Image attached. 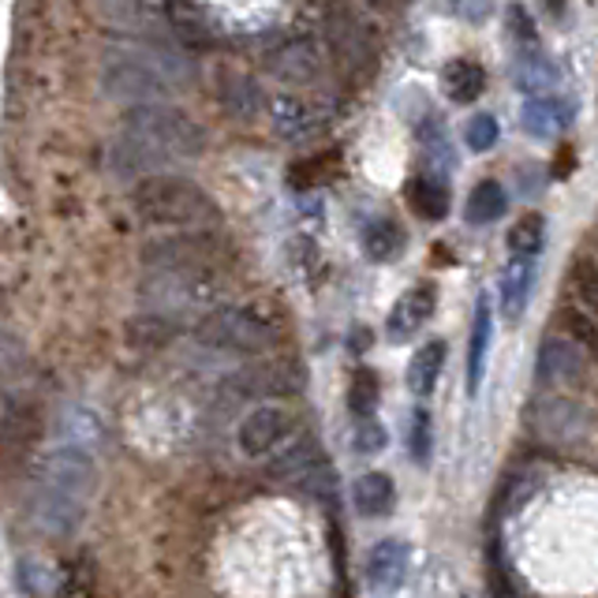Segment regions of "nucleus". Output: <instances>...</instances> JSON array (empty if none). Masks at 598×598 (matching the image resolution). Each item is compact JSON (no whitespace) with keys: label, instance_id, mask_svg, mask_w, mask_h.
Masks as SVG:
<instances>
[{"label":"nucleus","instance_id":"obj_1","mask_svg":"<svg viewBox=\"0 0 598 598\" xmlns=\"http://www.w3.org/2000/svg\"><path fill=\"white\" fill-rule=\"evenodd\" d=\"M199 79L195 56L173 46L168 38H124L113 46L101 67L109 98L131 101V105H165L168 94L188 90Z\"/></svg>","mask_w":598,"mask_h":598},{"label":"nucleus","instance_id":"obj_2","mask_svg":"<svg viewBox=\"0 0 598 598\" xmlns=\"http://www.w3.org/2000/svg\"><path fill=\"white\" fill-rule=\"evenodd\" d=\"M206 154V131L176 105H131L124 113V135L113 147V168L120 176H157L173 162H195Z\"/></svg>","mask_w":598,"mask_h":598},{"label":"nucleus","instance_id":"obj_3","mask_svg":"<svg viewBox=\"0 0 598 598\" xmlns=\"http://www.w3.org/2000/svg\"><path fill=\"white\" fill-rule=\"evenodd\" d=\"M98 494V460L67 445H53L34 471L30 517L46 535H72Z\"/></svg>","mask_w":598,"mask_h":598},{"label":"nucleus","instance_id":"obj_4","mask_svg":"<svg viewBox=\"0 0 598 598\" xmlns=\"http://www.w3.org/2000/svg\"><path fill=\"white\" fill-rule=\"evenodd\" d=\"M135 214L147 229H173L180 236L214 232L221 225L217 202L188 176H147L135 188Z\"/></svg>","mask_w":598,"mask_h":598},{"label":"nucleus","instance_id":"obj_5","mask_svg":"<svg viewBox=\"0 0 598 598\" xmlns=\"http://www.w3.org/2000/svg\"><path fill=\"white\" fill-rule=\"evenodd\" d=\"M195 341L202 348L232 352V356H263L277 344V322L251 303L209 307L195 322Z\"/></svg>","mask_w":598,"mask_h":598},{"label":"nucleus","instance_id":"obj_6","mask_svg":"<svg viewBox=\"0 0 598 598\" xmlns=\"http://www.w3.org/2000/svg\"><path fill=\"white\" fill-rule=\"evenodd\" d=\"M221 292V269H162L142 277V296L150 310L176 318V310L206 307Z\"/></svg>","mask_w":598,"mask_h":598},{"label":"nucleus","instance_id":"obj_7","mask_svg":"<svg viewBox=\"0 0 598 598\" xmlns=\"http://www.w3.org/2000/svg\"><path fill=\"white\" fill-rule=\"evenodd\" d=\"M269 124L281 139L310 142L336 120V98L333 94H273L266 101Z\"/></svg>","mask_w":598,"mask_h":598},{"label":"nucleus","instance_id":"obj_8","mask_svg":"<svg viewBox=\"0 0 598 598\" xmlns=\"http://www.w3.org/2000/svg\"><path fill=\"white\" fill-rule=\"evenodd\" d=\"M300 431V416L284 404H258L247 411L236 431V449L247 460H269L292 434Z\"/></svg>","mask_w":598,"mask_h":598},{"label":"nucleus","instance_id":"obj_9","mask_svg":"<svg viewBox=\"0 0 598 598\" xmlns=\"http://www.w3.org/2000/svg\"><path fill=\"white\" fill-rule=\"evenodd\" d=\"M326 67H330V49L315 34L284 38L266 53V72L277 75L281 82H292V87H315L326 75Z\"/></svg>","mask_w":598,"mask_h":598},{"label":"nucleus","instance_id":"obj_10","mask_svg":"<svg viewBox=\"0 0 598 598\" xmlns=\"http://www.w3.org/2000/svg\"><path fill=\"white\" fill-rule=\"evenodd\" d=\"M142 266L147 273H162V269H221V243L214 232L199 236H165L142 247Z\"/></svg>","mask_w":598,"mask_h":598},{"label":"nucleus","instance_id":"obj_11","mask_svg":"<svg viewBox=\"0 0 598 598\" xmlns=\"http://www.w3.org/2000/svg\"><path fill=\"white\" fill-rule=\"evenodd\" d=\"M587 364L584 348L569 336H546L538 344V359H535V378L538 385H550V390H580L587 382Z\"/></svg>","mask_w":598,"mask_h":598},{"label":"nucleus","instance_id":"obj_12","mask_svg":"<svg viewBox=\"0 0 598 598\" xmlns=\"http://www.w3.org/2000/svg\"><path fill=\"white\" fill-rule=\"evenodd\" d=\"M535 431L561 449L584 445L591 437V411L572 397H546L535 408Z\"/></svg>","mask_w":598,"mask_h":598},{"label":"nucleus","instance_id":"obj_13","mask_svg":"<svg viewBox=\"0 0 598 598\" xmlns=\"http://www.w3.org/2000/svg\"><path fill=\"white\" fill-rule=\"evenodd\" d=\"M303 390V374L292 364H263L225 378V393L232 397H292Z\"/></svg>","mask_w":598,"mask_h":598},{"label":"nucleus","instance_id":"obj_14","mask_svg":"<svg viewBox=\"0 0 598 598\" xmlns=\"http://www.w3.org/2000/svg\"><path fill=\"white\" fill-rule=\"evenodd\" d=\"M434 310H437V289L434 284H416V289H408L393 303L390 318H385V336H390L393 344L411 341V336L431 322Z\"/></svg>","mask_w":598,"mask_h":598},{"label":"nucleus","instance_id":"obj_15","mask_svg":"<svg viewBox=\"0 0 598 598\" xmlns=\"http://www.w3.org/2000/svg\"><path fill=\"white\" fill-rule=\"evenodd\" d=\"M411 569V550L400 538H382L374 550L367 554V584L374 587L378 595H397L408 580Z\"/></svg>","mask_w":598,"mask_h":598},{"label":"nucleus","instance_id":"obj_16","mask_svg":"<svg viewBox=\"0 0 598 598\" xmlns=\"http://www.w3.org/2000/svg\"><path fill=\"white\" fill-rule=\"evenodd\" d=\"M56 445L79 449L98 460V453L109 445V431H105V423H101L98 411L82 408V404H72V408L61 411V419H56Z\"/></svg>","mask_w":598,"mask_h":598},{"label":"nucleus","instance_id":"obj_17","mask_svg":"<svg viewBox=\"0 0 598 598\" xmlns=\"http://www.w3.org/2000/svg\"><path fill=\"white\" fill-rule=\"evenodd\" d=\"M41 434V408L34 400H8L4 416H0V453L8 457H23Z\"/></svg>","mask_w":598,"mask_h":598},{"label":"nucleus","instance_id":"obj_18","mask_svg":"<svg viewBox=\"0 0 598 598\" xmlns=\"http://www.w3.org/2000/svg\"><path fill=\"white\" fill-rule=\"evenodd\" d=\"M322 465H326V453H322V445H318V437H300V442L281 445V449L269 457L266 479H269V483L296 486L300 479H307L310 471L322 468Z\"/></svg>","mask_w":598,"mask_h":598},{"label":"nucleus","instance_id":"obj_19","mask_svg":"<svg viewBox=\"0 0 598 598\" xmlns=\"http://www.w3.org/2000/svg\"><path fill=\"white\" fill-rule=\"evenodd\" d=\"M576 120V105H569L565 98H532L520 109V124L535 139H558L565 135Z\"/></svg>","mask_w":598,"mask_h":598},{"label":"nucleus","instance_id":"obj_20","mask_svg":"<svg viewBox=\"0 0 598 598\" xmlns=\"http://www.w3.org/2000/svg\"><path fill=\"white\" fill-rule=\"evenodd\" d=\"M512 82H517V90H524V94L554 98V90L561 87V67L546 53H524L512 64Z\"/></svg>","mask_w":598,"mask_h":598},{"label":"nucleus","instance_id":"obj_21","mask_svg":"<svg viewBox=\"0 0 598 598\" xmlns=\"http://www.w3.org/2000/svg\"><path fill=\"white\" fill-rule=\"evenodd\" d=\"M176 336H180V318L157 315V310H147V315H135L124 322V341L139 352H157L173 344Z\"/></svg>","mask_w":598,"mask_h":598},{"label":"nucleus","instance_id":"obj_22","mask_svg":"<svg viewBox=\"0 0 598 598\" xmlns=\"http://www.w3.org/2000/svg\"><path fill=\"white\" fill-rule=\"evenodd\" d=\"M336 56H341V64L348 67V72H359L364 61L374 56V46H370V34L364 30V23L348 20V15H336L333 27H330V46Z\"/></svg>","mask_w":598,"mask_h":598},{"label":"nucleus","instance_id":"obj_23","mask_svg":"<svg viewBox=\"0 0 598 598\" xmlns=\"http://www.w3.org/2000/svg\"><path fill=\"white\" fill-rule=\"evenodd\" d=\"M491 336H494L491 296H479V303H475V322H471V336H468V393H471V397H475L479 385H483V370H486V352H491Z\"/></svg>","mask_w":598,"mask_h":598},{"label":"nucleus","instance_id":"obj_24","mask_svg":"<svg viewBox=\"0 0 598 598\" xmlns=\"http://www.w3.org/2000/svg\"><path fill=\"white\" fill-rule=\"evenodd\" d=\"M352 501H356L359 517L378 520V517H390L393 505H397V486L385 471H364L352 486Z\"/></svg>","mask_w":598,"mask_h":598},{"label":"nucleus","instance_id":"obj_25","mask_svg":"<svg viewBox=\"0 0 598 598\" xmlns=\"http://www.w3.org/2000/svg\"><path fill=\"white\" fill-rule=\"evenodd\" d=\"M538 266L535 258H512L501 273V310L509 318H520L527 310V300H532Z\"/></svg>","mask_w":598,"mask_h":598},{"label":"nucleus","instance_id":"obj_26","mask_svg":"<svg viewBox=\"0 0 598 598\" xmlns=\"http://www.w3.org/2000/svg\"><path fill=\"white\" fill-rule=\"evenodd\" d=\"M221 105H225V113L236 116V120H251V116H258L266 109V94L255 79H247V75H240V72H229L221 79Z\"/></svg>","mask_w":598,"mask_h":598},{"label":"nucleus","instance_id":"obj_27","mask_svg":"<svg viewBox=\"0 0 598 598\" xmlns=\"http://www.w3.org/2000/svg\"><path fill=\"white\" fill-rule=\"evenodd\" d=\"M442 87H445V94L457 101V105H471V101L483 98V90H486V67L479 61H468V56H460V61L445 64Z\"/></svg>","mask_w":598,"mask_h":598},{"label":"nucleus","instance_id":"obj_28","mask_svg":"<svg viewBox=\"0 0 598 598\" xmlns=\"http://www.w3.org/2000/svg\"><path fill=\"white\" fill-rule=\"evenodd\" d=\"M408 202L423 221H442L449 214V183L434 180V176H416L408 183Z\"/></svg>","mask_w":598,"mask_h":598},{"label":"nucleus","instance_id":"obj_29","mask_svg":"<svg viewBox=\"0 0 598 598\" xmlns=\"http://www.w3.org/2000/svg\"><path fill=\"white\" fill-rule=\"evenodd\" d=\"M445 341H431L423 344V348L411 356L408 364V390L419 393V397H427V393H434L437 378H442V367H445Z\"/></svg>","mask_w":598,"mask_h":598},{"label":"nucleus","instance_id":"obj_30","mask_svg":"<svg viewBox=\"0 0 598 598\" xmlns=\"http://www.w3.org/2000/svg\"><path fill=\"white\" fill-rule=\"evenodd\" d=\"M505 209H509V191L498 180H483L471 188L465 217L471 225H494L498 217H505Z\"/></svg>","mask_w":598,"mask_h":598},{"label":"nucleus","instance_id":"obj_31","mask_svg":"<svg viewBox=\"0 0 598 598\" xmlns=\"http://www.w3.org/2000/svg\"><path fill=\"white\" fill-rule=\"evenodd\" d=\"M404 243H408V232H404V225L393 221V217H378V221H370L364 232V251L374 258V263L397 258L404 251Z\"/></svg>","mask_w":598,"mask_h":598},{"label":"nucleus","instance_id":"obj_32","mask_svg":"<svg viewBox=\"0 0 598 598\" xmlns=\"http://www.w3.org/2000/svg\"><path fill=\"white\" fill-rule=\"evenodd\" d=\"M543 243H546V217L543 214H524L517 225H512L505 247H509L512 258H535L538 251H543Z\"/></svg>","mask_w":598,"mask_h":598},{"label":"nucleus","instance_id":"obj_33","mask_svg":"<svg viewBox=\"0 0 598 598\" xmlns=\"http://www.w3.org/2000/svg\"><path fill=\"white\" fill-rule=\"evenodd\" d=\"M569 292L576 296V310H595V300H598V273H595V263L591 258H580L569 273Z\"/></svg>","mask_w":598,"mask_h":598},{"label":"nucleus","instance_id":"obj_34","mask_svg":"<svg viewBox=\"0 0 598 598\" xmlns=\"http://www.w3.org/2000/svg\"><path fill=\"white\" fill-rule=\"evenodd\" d=\"M378 397H382V390H378V378L370 374V370H359V374L352 378V390H348L352 416L370 419V416H374V408H378Z\"/></svg>","mask_w":598,"mask_h":598},{"label":"nucleus","instance_id":"obj_35","mask_svg":"<svg viewBox=\"0 0 598 598\" xmlns=\"http://www.w3.org/2000/svg\"><path fill=\"white\" fill-rule=\"evenodd\" d=\"M431 445H434V423H431V411L419 408L411 416V431H408V449L416 465H431Z\"/></svg>","mask_w":598,"mask_h":598},{"label":"nucleus","instance_id":"obj_36","mask_svg":"<svg viewBox=\"0 0 598 598\" xmlns=\"http://www.w3.org/2000/svg\"><path fill=\"white\" fill-rule=\"evenodd\" d=\"M296 491L307 494V498H315V501H322V505H333L336 501V468H330V460H326V465L310 471L307 479H300Z\"/></svg>","mask_w":598,"mask_h":598},{"label":"nucleus","instance_id":"obj_37","mask_svg":"<svg viewBox=\"0 0 598 598\" xmlns=\"http://www.w3.org/2000/svg\"><path fill=\"white\" fill-rule=\"evenodd\" d=\"M498 139H501V128H498V120H494L491 113H479V116H471L468 120V128H465V142L475 154H486V150H494L498 147Z\"/></svg>","mask_w":598,"mask_h":598},{"label":"nucleus","instance_id":"obj_38","mask_svg":"<svg viewBox=\"0 0 598 598\" xmlns=\"http://www.w3.org/2000/svg\"><path fill=\"white\" fill-rule=\"evenodd\" d=\"M94 595V569H90V561H75V565H67L64 580H61V598H90Z\"/></svg>","mask_w":598,"mask_h":598},{"label":"nucleus","instance_id":"obj_39","mask_svg":"<svg viewBox=\"0 0 598 598\" xmlns=\"http://www.w3.org/2000/svg\"><path fill=\"white\" fill-rule=\"evenodd\" d=\"M565 322H569V330H572V341H576L580 348H591V344H595V318L587 315V310L572 307L569 315H565Z\"/></svg>","mask_w":598,"mask_h":598},{"label":"nucleus","instance_id":"obj_40","mask_svg":"<svg viewBox=\"0 0 598 598\" xmlns=\"http://www.w3.org/2000/svg\"><path fill=\"white\" fill-rule=\"evenodd\" d=\"M385 449V431L374 419H359L356 431V453H382Z\"/></svg>","mask_w":598,"mask_h":598},{"label":"nucleus","instance_id":"obj_41","mask_svg":"<svg viewBox=\"0 0 598 598\" xmlns=\"http://www.w3.org/2000/svg\"><path fill=\"white\" fill-rule=\"evenodd\" d=\"M15 364H20V344H15L8 333H0V370H8Z\"/></svg>","mask_w":598,"mask_h":598},{"label":"nucleus","instance_id":"obj_42","mask_svg":"<svg viewBox=\"0 0 598 598\" xmlns=\"http://www.w3.org/2000/svg\"><path fill=\"white\" fill-rule=\"evenodd\" d=\"M457 12H460V15H471V20H483V15L491 12V8H486V4H479V8H468V4H460Z\"/></svg>","mask_w":598,"mask_h":598}]
</instances>
